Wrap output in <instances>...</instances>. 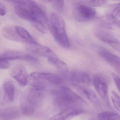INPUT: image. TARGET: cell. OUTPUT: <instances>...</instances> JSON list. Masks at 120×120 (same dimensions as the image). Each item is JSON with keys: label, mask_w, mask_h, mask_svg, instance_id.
Here are the masks:
<instances>
[{"label": "cell", "mask_w": 120, "mask_h": 120, "mask_svg": "<svg viewBox=\"0 0 120 120\" xmlns=\"http://www.w3.org/2000/svg\"><path fill=\"white\" fill-rule=\"evenodd\" d=\"M49 28L59 45L66 49L70 47V41L66 31L65 22L62 17L57 13L52 14L50 19Z\"/></svg>", "instance_id": "cell-1"}, {"label": "cell", "mask_w": 120, "mask_h": 120, "mask_svg": "<svg viewBox=\"0 0 120 120\" xmlns=\"http://www.w3.org/2000/svg\"><path fill=\"white\" fill-rule=\"evenodd\" d=\"M54 100L57 106L63 109L79 107L85 101L80 97L66 87H61L53 92Z\"/></svg>", "instance_id": "cell-2"}, {"label": "cell", "mask_w": 120, "mask_h": 120, "mask_svg": "<svg viewBox=\"0 0 120 120\" xmlns=\"http://www.w3.org/2000/svg\"><path fill=\"white\" fill-rule=\"evenodd\" d=\"M64 81L61 76L54 73L34 72L29 76V83L33 87L43 89L48 85H60Z\"/></svg>", "instance_id": "cell-3"}, {"label": "cell", "mask_w": 120, "mask_h": 120, "mask_svg": "<svg viewBox=\"0 0 120 120\" xmlns=\"http://www.w3.org/2000/svg\"><path fill=\"white\" fill-rule=\"evenodd\" d=\"M73 14L78 22H86L94 19L97 12L94 8L83 3H78L74 6Z\"/></svg>", "instance_id": "cell-4"}, {"label": "cell", "mask_w": 120, "mask_h": 120, "mask_svg": "<svg viewBox=\"0 0 120 120\" xmlns=\"http://www.w3.org/2000/svg\"><path fill=\"white\" fill-rule=\"evenodd\" d=\"M43 89L33 87L23 95L21 103L35 109L42 97Z\"/></svg>", "instance_id": "cell-5"}, {"label": "cell", "mask_w": 120, "mask_h": 120, "mask_svg": "<svg viewBox=\"0 0 120 120\" xmlns=\"http://www.w3.org/2000/svg\"><path fill=\"white\" fill-rule=\"evenodd\" d=\"M70 79L72 83L78 87H87L91 83L89 74L80 70L72 71L70 74Z\"/></svg>", "instance_id": "cell-6"}, {"label": "cell", "mask_w": 120, "mask_h": 120, "mask_svg": "<svg viewBox=\"0 0 120 120\" xmlns=\"http://www.w3.org/2000/svg\"><path fill=\"white\" fill-rule=\"evenodd\" d=\"M29 7L34 18V21L33 22H38L49 28L48 19L45 10L42 7L35 1L30 0Z\"/></svg>", "instance_id": "cell-7"}, {"label": "cell", "mask_w": 120, "mask_h": 120, "mask_svg": "<svg viewBox=\"0 0 120 120\" xmlns=\"http://www.w3.org/2000/svg\"><path fill=\"white\" fill-rule=\"evenodd\" d=\"M15 95V86L12 81L8 80L3 85L0 93V104L2 105L11 102Z\"/></svg>", "instance_id": "cell-8"}, {"label": "cell", "mask_w": 120, "mask_h": 120, "mask_svg": "<svg viewBox=\"0 0 120 120\" xmlns=\"http://www.w3.org/2000/svg\"><path fill=\"white\" fill-rule=\"evenodd\" d=\"M27 49L29 52L36 55L47 57L48 59L57 57L56 55L50 48L38 43H28Z\"/></svg>", "instance_id": "cell-9"}, {"label": "cell", "mask_w": 120, "mask_h": 120, "mask_svg": "<svg viewBox=\"0 0 120 120\" xmlns=\"http://www.w3.org/2000/svg\"><path fill=\"white\" fill-rule=\"evenodd\" d=\"M83 112L84 111L79 107L64 108L52 116L49 120H70L83 113Z\"/></svg>", "instance_id": "cell-10"}, {"label": "cell", "mask_w": 120, "mask_h": 120, "mask_svg": "<svg viewBox=\"0 0 120 120\" xmlns=\"http://www.w3.org/2000/svg\"><path fill=\"white\" fill-rule=\"evenodd\" d=\"M93 84L98 95L103 100L107 101L108 85L105 79L101 75H96L94 76Z\"/></svg>", "instance_id": "cell-11"}, {"label": "cell", "mask_w": 120, "mask_h": 120, "mask_svg": "<svg viewBox=\"0 0 120 120\" xmlns=\"http://www.w3.org/2000/svg\"><path fill=\"white\" fill-rule=\"evenodd\" d=\"M11 75L22 87L26 86L29 83V75L26 69L22 65H17L15 67L11 72Z\"/></svg>", "instance_id": "cell-12"}, {"label": "cell", "mask_w": 120, "mask_h": 120, "mask_svg": "<svg viewBox=\"0 0 120 120\" xmlns=\"http://www.w3.org/2000/svg\"><path fill=\"white\" fill-rule=\"evenodd\" d=\"M95 35L96 37L101 41L108 44L116 51L119 52L120 42L113 35L104 31L100 30L96 31Z\"/></svg>", "instance_id": "cell-13"}, {"label": "cell", "mask_w": 120, "mask_h": 120, "mask_svg": "<svg viewBox=\"0 0 120 120\" xmlns=\"http://www.w3.org/2000/svg\"><path fill=\"white\" fill-rule=\"evenodd\" d=\"M3 59L7 60H21L28 61H34L37 59L33 56L19 51H7L4 53L2 56Z\"/></svg>", "instance_id": "cell-14"}, {"label": "cell", "mask_w": 120, "mask_h": 120, "mask_svg": "<svg viewBox=\"0 0 120 120\" xmlns=\"http://www.w3.org/2000/svg\"><path fill=\"white\" fill-rule=\"evenodd\" d=\"M100 56L117 72L120 71V59L116 55L107 51L102 50L99 52Z\"/></svg>", "instance_id": "cell-15"}, {"label": "cell", "mask_w": 120, "mask_h": 120, "mask_svg": "<svg viewBox=\"0 0 120 120\" xmlns=\"http://www.w3.org/2000/svg\"><path fill=\"white\" fill-rule=\"evenodd\" d=\"M29 2L30 0L26 5H16L14 11L19 17L31 23L34 21V19L32 12L29 7Z\"/></svg>", "instance_id": "cell-16"}, {"label": "cell", "mask_w": 120, "mask_h": 120, "mask_svg": "<svg viewBox=\"0 0 120 120\" xmlns=\"http://www.w3.org/2000/svg\"><path fill=\"white\" fill-rule=\"evenodd\" d=\"M20 114V111L16 107L0 109V120L16 119L19 117Z\"/></svg>", "instance_id": "cell-17"}, {"label": "cell", "mask_w": 120, "mask_h": 120, "mask_svg": "<svg viewBox=\"0 0 120 120\" xmlns=\"http://www.w3.org/2000/svg\"><path fill=\"white\" fill-rule=\"evenodd\" d=\"M2 35L4 38L12 41L24 42L19 35L15 27L5 26L3 29Z\"/></svg>", "instance_id": "cell-18"}, {"label": "cell", "mask_w": 120, "mask_h": 120, "mask_svg": "<svg viewBox=\"0 0 120 120\" xmlns=\"http://www.w3.org/2000/svg\"><path fill=\"white\" fill-rule=\"evenodd\" d=\"M78 88L81 93L93 105L97 106L100 105L99 100L95 93L92 90L87 87H78Z\"/></svg>", "instance_id": "cell-19"}, {"label": "cell", "mask_w": 120, "mask_h": 120, "mask_svg": "<svg viewBox=\"0 0 120 120\" xmlns=\"http://www.w3.org/2000/svg\"><path fill=\"white\" fill-rule=\"evenodd\" d=\"M48 61L54 66L63 74H65L68 71V67L66 63L58 59V57H52L48 59Z\"/></svg>", "instance_id": "cell-20"}, {"label": "cell", "mask_w": 120, "mask_h": 120, "mask_svg": "<svg viewBox=\"0 0 120 120\" xmlns=\"http://www.w3.org/2000/svg\"><path fill=\"white\" fill-rule=\"evenodd\" d=\"M15 28L19 35L24 42H27L28 43H33L36 42L33 36L26 29L19 26H16Z\"/></svg>", "instance_id": "cell-21"}, {"label": "cell", "mask_w": 120, "mask_h": 120, "mask_svg": "<svg viewBox=\"0 0 120 120\" xmlns=\"http://www.w3.org/2000/svg\"><path fill=\"white\" fill-rule=\"evenodd\" d=\"M120 116L117 113L110 111L101 112L98 116L99 120H120Z\"/></svg>", "instance_id": "cell-22"}, {"label": "cell", "mask_w": 120, "mask_h": 120, "mask_svg": "<svg viewBox=\"0 0 120 120\" xmlns=\"http://www.w3.org/2000/svg\"><path fill=\"white\" fill-rule=\"evenodd\" d=\"M112 95L111 97V99L112 104L115 108L119 111L120 109V97L114 91L112 92Z\"/></svg>", "instance_id": "cell-23"}, {"label": "cell", "mask_w": 120, "mask_h": 120, "mask_svg": "<svg viewBox=\"0 0 120 120\" xmlns=\"http://www.w3.org/2000/svg\"><path fill=\"white\" fill-rule=\"evenodd\" d=\"M52 4L54 8L58 11L62 12L64 11V1L63 0L52 1Z\"/></svg>", "instance_id": "cell-24"}, {"label": "cell", "mask_w": 120, "mask_h": 120, "mask_svg": "<svg viewBox=\"0 0 120 120\" xmlns=\"http://www.w3.org/2000/svg\"><path fill=\"white\" fill-rule=\"evenodd\" d=\"M87 4L91 7H101L104 6L106 3V0H90L86 1Z\"/></svg>", "instance_id": "cell-25"}, {"label": "cell", "mask_w": 120, "mask_h": 120, "mask_svg": "<svg viewBox=\"0 0 120 120\" xmlns=\"http://www.w3.org/2000/svg\"><path fill=\"white\" fill-rule=\"evenodd\" d=\"M9 63L8 61L0 57V69H5L10 67Z\"/></svg>", "instance_id": "cell-26"}, {"label": "cell", "mask_w": 120, "mask_h": 120, "mask_svg": "<svg viewBox=\"0 0 120 120\" xmlns=\"http://www.w3.org/2000/svg\"><path fill=\"white\" fill-rule=\"evenodd\" d=\"M112 75L116 87L119 90L120 86V77L118 75L114 73H112Z\"/></svg>", "instance_id": "cell-27"}, {"label": "cell", "mask_w": 120, "mask_h": 120, "mask_svg": "<svg viewBox=\"0 0 120 120\" xmlns=\"http://www.w3.org/2000/svg\"><path fill=\"white\" fill-rule=\"evenodd\" d=\"M6 14V11L4 8H0V15L4 16Z\"/></svg>", "instance_id": "cell-28"}, {"label": "cell", "mask_w": 120, "mask_h": 120, "mask_svg": "<svg viewBox=\"0 0 120 120\" xmlns=\"http://www.w3.org/2000/svg\"><path fill=\"white\" fill-rule=\"evenodd\" d=\"M91 120H99L98 119H91Z\"/></svg>", "instance_id": "cell-29"}]
</instances>
